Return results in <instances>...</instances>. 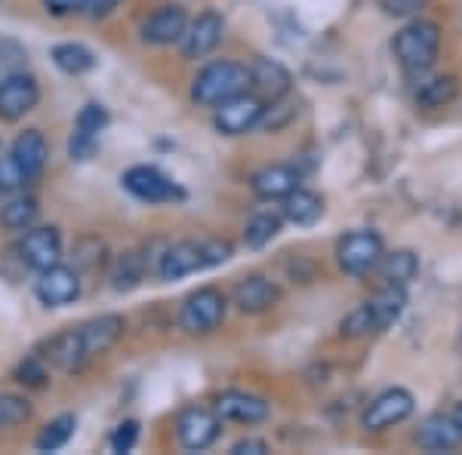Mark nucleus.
Listing matches in <instances>:
<instances>
[{
	"instance_id": "f704fd0d",
	"label": "nucleus",
	"mask_w": 462,
	"mask_h": 455,
	"mask_svg": "<svg viewBox=\"0 0 462 455\" xmlns=\"http://www.w3.org/2000/svg\"><path fill=\"white\" fill-rule=\"evenodd\" d=\"M28 68V53L16 41H0V80Z\"/></svg>"
},
{
	"instance_id": "aec40b11",
	"label": "nucleus",
	"mask_w": 462,
	"mask_h": 455,
	"mask_svg": "<svg viewBox=\"0 0 462 455\" xmlns=\"http://www.w3.org/2000/svg\"><path fill=\"white\" fill-rule=\"evenodd\" d=\"M10 154L28 173V178H37L50 160V145H47V139H43L41 130H25V132H19L16 141H13Z\"/></svg>"
},
{
	"instance_id": "2f4dec72",
	"label": "nucleus",
	"mask_w": 462,
	"mask_h": 455,
	"mask_svg": "<svg viewBox=\"0 0 462 455\" xmlns=\"http://www.w3.org/2000/svg\"><path fill=\"white\" fill-rule=\"evenodd\" d=\"M296 114H300V108H296V99H287V96H281V99H272V105L263 108V117H259V126H263L265 132H278L284 130L296 121Z\"/></svg>"
},
{
	"instance_id": "37998d69",
	"label": "nucleus",
	"mask_w": 462,
	"mask_h": 455,
	"mask_svg": "<svg viewBox=\"0 0 462 455\" xmlns=\"http://www.w3.org/2000/svg\"><path fill=\"white\" fill-rule=\"evenodd\" d=\"M84 4L87 0H43L47 13H53V16H71V13H80Z\"/></svg>"
},
{
	"instance_id": "9d476101",
	"label": "nucleus",
	"mask_w": 462,
	"mask_h": 455,
	"mask_svg": "<svg viewBox=\"0 0 462 455\" xmlns=\"http://www.w3.org/2000/svg\"><path fill=\"white\" fill-rule=\"evenodd\" d=\"M19 259L32 271H47L62 262V237L56 228H28L19 243Z\"/></svg>"
},
{
	"instance_id": "dca6fc26",
	"label": "nucleus",
	"mask_w": 462,
	"mask_h": 455,
	"mask_svg": "<svg viewBox=\"0 0 462 455\" xmlns=\"http://www.w3.org/2000/svg\"><path fill=\"white\" fill-rule=\"evenodd\" d=\"M74 330H78V339H80V345H84V354L93 360L96 354H106V350L124 335V317L102 314V317H93V320H87V323L74 326Z\"/></svg>"
},
{
	"instance_id": "a211bd4d",
	"label": "nucleus",
	"mask_w": 462,
	"mask_h": 455,
	"mask_svg": "<svg viewBox=\"0 0 462 455\" xmlns=\"http://www.w3.org/2000/svg\"><path fill=\"white\" fill-rule=\"evenodd\" d=\"M281 298V289L278 283H272L268 278H247L237 283L235 289V305L237 311H244V314H263V311L274 308Z\"/></svg>"
},
{
	"instance_id": "49530a36",
	"label": "nucleus",
	"mask_w": 462,
	"mask_h": 455,
	"mask_svg": "<svg viewBox=\"0 0 462 455\" xmlns=\"http://www.w3.org/2000/svg\"><path fill=\"white\" fill-rule=\"evenodd\" d=\"M453 422H457L459 424V431H462V403H457V406H453Z\"/></svg>"
},
{
	"instance_id": "a19ab883",
	"label": "nucleus",
	"mask_w": 462,
	"mask_h": 455,
	"mask_svg": "<svg viewBox=\"0 0 462 455\" xmlns=\"http://www.w3.org/2000/svg\"><path fill=\"white\" fill-rule=\"evenodd\" d=\"M96 145H99V139H89V136H80V132H71V139H69L71 160H89L96 154Z\"/></svg>"
},
{
	"instance_id": "7ed1b4c3",
	"label": "nucleus",
	"mask_w": 462,
	"mask_h": 455,
	"mask_svg": "<svg viewBox=\"0 0 462 455\" xmlns=\"http://www.w3.org/2000/svg\"><path fill=\"white\" fill-rule=\"evenodd\" d=\"M226 296L219 293L216 287H204L198 293H191L182 302V311H179V326H182L189 335H204L213 332L216 326L226 320Z\"/></svg>"
},
{
	"instance_id": "4c0bfd02",
	"label": "nucleus",
	"mask_w": 462,
	"mask_h": 455,
	"mask_svg": "<svg viewBox=\"0 0 462 455\" xmlns=\"http://www.w3.org/2000/svg\"><path fill=\"white\" fill-rule=\"evenodd\" d=\"M136 440H139V422H121L108 443L115 452H130L133 446H136Z\"/></svg>"
},
{
	"instance_id": "58836bf2",
	"label": "nucleus",
	"mask_w": 462,
	"mask_h": 455,
	"mask_svg": "<svg viewBox=\"0 0 462 455\" xmlns=\"http://www.w3.org/2000/svg\"><path fill=\"white\" fill-rule=\"evenodd\" d=\"M16 376H19L22 385H37V387H41L43 382H47V369H43V363L37 360V357H28V360L19 367Z\"/></svg>"
},
{
	"instance_id": "423d86ee",
	"label": "nucleus",
	"mask_w": 462,
	"mask_h": 455,
	"mask_svg": "<svg viewBox=\"0 0 462 455\" xmlns=\"http://www.w3.org/2000/svg\"><path fill=\"white\" fill-rule=\"evenodd\" d=\"M124 188L133 197L145 200V204H170V200H185V191L179 188L170 176H163L158 167H130L124 173Z\"/></svg>"
},
{
	"instance_id": "20e7f679",
	"label": "nucleus",
	"mask_w": 462,
	"mask_h": 455,
	"mask_svg": "<svg viewBox=\"0 0 462 455\" xmlns=\"http://www.w3.org/2000/svg\"><path fill=\"white\" fill-rule=\"evenodd\" d=\"M383 256H385V246L376 231H352V234L339 237V243H337V262L342 271L352 274V278L370 274Z\"/></svg>"
},
{
	"instance_id": "4be33fe9",
	"label": "nucleus",
	"mask_w": 462,
	"mask_h": 455,
	"mask_svg": "<svg viewBox=\"0 0 462 455\" xmlns=\"http://www.w3.org/2000/svg\"><path fill=\"white\" fill-rule=\"evenodd\" d=\"M43 357L62 372H80L89 363V357L84 354V345H80V339H78V330H65L53 335V339L47 341V354Z\"/></svg>"
},
{
	"instance_id": "0eeeda50",
	"label": "nucleus",
	"mask_w": 462,
	"mask_h": 455,
	"mask_svg": "<svg viewBox=\"0 0 462 455\" xmlns=\"http://www.w3.org/2000/svg\"><path fill=\"white\" fill-rule=\"evenodd\" d=\"M263 108H265L263 99L244 89V93L231 96L222 105H216V130H219L222 136H244V132L259 126Z\"/></svg>"
},
{
	"instance_id": "393cba45",
	"label": "nucleus",
	"mask_w": 462,
	"mask_h": 455,
	"mask_svg": "<svg viewBox=\"0 0 462 455\" xmlns=\"http://www.w3.org/2000/svg\"><path fill=\"white\" fill-rule=\"evenodd\" d=\"M379 274H383L385 283H394V287H407L410 280L420 274V259H416V252L410 250H394L389 256L379 259Z\"/></svg>"
},
{
	"instance_id": "4468645a",
	"label": "nucleus",
	"mask_w": 462,
	"mask_h": 455,
	"mask_svg": "<svg viewBox=\"0 0 462 455\" xmlns=\"http://www.w3.org/2000/svg\"><path fill=\"white\" fill-rule=\"evenodd\" d=\"M216 413H219L222 422H237V424H259L272 415V406L268 400L256 397V394L247 391H226L219 400H216Z\"/></svg>"
},
{
	"instance_id": "72a5a7b5",
	"label": "nucleus",
	"mask_w": 462,
	"mask_h": 455,
	"mask_svg": "<svg viewBox=\"0 0 462 455\" xmlns=\"http://www.w3.org/2000/svg\"><path fill=\"white\" fill-rule=\"evenodd\" d=\"M108 126V111L106 105H99V102H89V105L80 108L78 114V123H74V132H80V136H89V139H99V132Z\"/></svg>"
},
{
	"instance_id": "7c9ffc66",
	"label": "nucleus",
	"mask_w": 462,
	"mask_h": 455,
	"mask_svg": "<svg viewBox=\"0 0 462 455\" xmlns=\"http://www.w3.org/2000/svg\"><path fill=\"white\" fill-rule=\"evenodd\" d=\"M74 428H78V419L74 415H59V419H53L47 424V428L37 434V450L41 452H56V450H62L65 443L71 440L74 434Z\"/></svg>"
},
{
	"instance_id": "a878e982",
	"label": "nucleus",
	"mask_w": 462,
	"mask_h": 455,
	"mask_svg": "<svg viewBox=\"0 0 462 455\" xmlns=\"http://www.w3.org/2000/svg\"><path fill=\"white\" fill-rule=\"evenodd\" d=\"M50 59H53V65L59 71L71 74V77H80V74L96 68L93 50H87L84 43H59V47H53Z\"/></svg>"
},
{
	"instance_id": "79ce46f5",
	"label": "nucleus",
	"mask_w": 462,
	"mask_h": 455,
	"mask_svg": "<svg viewBox=\"0 0 462 455\" xmlns=\"http://www.w3.org/2000/svg\"><path fill=\"white\" fill-rule=\"evenodd\" d=\"M204 246H207V259H210V268L228 262L231 252H235V246H231L228 241H222V237H210V241H204Z\"/></svg>"
},
{
	"instance_id": "cd10ccee",
	"label": "nucleus",
	"mask_w": 462,
	"mask_h": 455,
	"mask_svg": "<svg viewBox=\"0 0 462 455\" xmlns=\"http://www.w3.org/2000/svg\"><path fill=\"white\" fill-rule=\"evenodd\" d=\"M145 271H148L145 256H139V252H124V256H117L115 268H111V287H115L117 293H126V289L143 283Z\"/></svg>"
},
{
	"instance_id": "c9c22d12",
	"label": "nucleus",
	"mask_w": 462,
	"mask_h": 455,
	"mask_svg": "<svg viewBox=\"0 0 462 455\" xmlns=\"http://www.w3.org/2000/svg\"><path fill=\"white\" fill-rule=\"evenodd\" d=\"M28 182H32V178H28L25 169L16 163V158L4 154V158H0V194H16L25 188Z\"/></svg>"
},
{
	"instance_id": "2eb2a0df",
	"label": "nucleus",
	"mask_w": 462,
	"mask_h": 455,
	"mask_svg": "<svg viewBox=\"0 0 462 455\" xmlns=\"http://www.w3.org/2000/svg\"><path fill=\"white\" fill-rule=\"evenodd\" d=\"M185 28H189L185 10L179 4H167L143 25V41L152 43V47H170V43L182 41Z\"/></svg>"
},
{
	"instance_id": "e433bc0d",
	"label": "nucleus",
	"mask_w": 462,
	"mask_h": 455,
	"mask_svg": "<svg viewBox=\"0 0 462 455\" xmlns=\"http://www.w3.org/2000/svg\"><path fill=\"white\" fill-rule=\"evenodd\" d=\"M339 330H342V335H348V339H361V335L379 332L376 330V320H374V314H370V308H367V302H364L361 308H355L352 314L342 320Z\"/></svg>"
},
{
	"instance_id": "c85d7f7f",
	"label": "nucleus",
	"mask_w": 462,
	"mask_h": 455,
	"mask_svg": "<svg viewBox=\"0 0 462 455\" xmlns=\"http://www.w3.org/2000/svg\"><path fill=\"white\" fill-rule=\"evenodd\" d=\"M37 200L34 197H13L10 204L0 206V225L6 231H22L25 234L28 228H34L37 222Z\"/></svg>"
},
{
	"instance_id": "5701e85b",
	"label": "nucleus",
	"mask_w": 462,
	"mask_h": 455,
	"mask_svg": "<svg viewBox=\"0 0 462 455\" xmlns=\"http://www.w3.org/2000/svg\"><path fill=\"white\" fill-rule=\"evenodd\" d=\"M367 308H370V314H374V320H376V330H379V332L389 330L392 323H398V317L404 314V308H407V293H404V287H394V283H385V287L379 289V293L367 302Z\"/></svg>"
},
{
	"instance_id": "c756f323",
	"label": "nucleus",
	"mask_w": 462,
	"mask_h": 455,
	"mask_svg": "<svg viewBox=\"0 0 462 455\" xmlns=\"http://www.w3.org/2000/svg\"><path fill=\"white\" fill-rule=\"evenodd\" d=\"M281 222H284V219H281L278 213H272V210L256 213L247 222V228H244V243H247L250 250H263V246H268L274 237H278Z\"/></svg>"
},
{
	"instance_id": "6e6552de",
	"label": "nucleus",
	"mask_w": 462,
	"mask_h": 455,
	"mask_svg": "<svg viewBox=\"0 0 462 455\" xmlns=\"http://www.w3.org/2000/svg\"><path fill=\"white\" fill-rule=\"evenodd\" d=\"M176 431H179V443L182 450L189 452H200L207 446L216 443L222 431V419L216 409H204V406H189L176 422Z\"/></svg>"
},
{
	"instance_id": "9b49d317",
	"label": "nucleus",
	"mask_w": 462,
	"mask_h": 455,
	"mask_svg": "<svg viewBox=\"0 0 462 455\" xmlns=\"http://www.w3.org/2000/svg\"><path fill=\"white\" fill-rule=\"evenodd\" d=\"M222 34H226V19L216 10H207L195 22H189L182 41H179V50H182L185 59H204L219 47Z\"/></svg>"
},
{
	"instance_id": "473e14b6",
	"label": "nucleus",
	"mask_w": 462,
	"mask_h": 455,
	"mask_svg": "<svg viewBox=\"0 0 462 455\" xmlns=\"http://www.w3.org/2000/svg\"><path fill=\"white\" fill-rule=\"evenodd\" d=\"M32 403L19 394H0V431L4 428H19L32 419Z\"/></svg>"
},
{
	"instance_id": "bb28decb",
	"label": "nucleus",
	"mask_w": 462,
	"mask_h": 455,
	"mask_svg": "<svg viewBox=\"0 0 462 455\" xmlns=\"http://www.w3.org/2000/svg\"><path fill=\"white\" fill-rule=\"evenodd\" d=\"M457 93H459L457 77L441 74V77H431L426 84H420V89H416V102H420L422 108H444L457 99Z\"/></svg>"
},
{
	"instance_id": "1a4fd4ad",
	"label": "nucleus",
	"mask_w": 462,
	"mask_h": 455,
	"mask_svg": "<svg viewBox=\"0 0 462 455\" xmlns=\"http://www.w3.org/2000/svg\"><path fill=\"white\" fill-rule=\"evenodd\" d=\"M204 268H210L204 241H179L163 250V256L158 262V274H161V280H182V278H189V274L204 271Z\"/></svg>"
},
{
	"instance_id": "f03ea898",
	"label": "nucleus",
	"mask_w": 462,
	"mask_h": 455,
	"mask_svg": "<svg viewBox=\"0 0 462 455\" xmlns=\"http://www.w3.org/2000/svg\"><path fill=\"white\" fill-rule=\"evenodd\" d=\"M247 86H250L247 65L222 59V62H210L204 71H198V77L191 80V99L204 108H216L226 99H231V96L244 93Z\"/></svg>"
},
{
	"instance_id": "6ab92c4d",
	"label": "nucleus",
	"mask_w": 462,
	"mask_h": 455,
	"mask_svg": "<svg viewBox=\"0 0 462 455\" xmlns=\"http://www.w3.org/2000/svg\"><path fill=\"white\" fill-rule=\"evenodd\" d=\"M250 188L263 200H281V197H287L290 191L300 188V173H296L293 167H284V163L263 167L250 178Z\"/></svg>"
},
{
	"instance_id": "b1692460",
	"label": "nucleus",
	"mask_w": 462,
	"mask_h": 455,
	"mask_svg": "<svg viewBox=\"0 0 462 455\" xmlns=\"http://www.w3.org/2000/svg\"><path fill=\"white\" fill-rule=\"evenodd\" d=\"M320 215H324V200H320L315 191L296 188L284 197V219L293 222V225L309 228V225H315V222H320Z\"/></svg>"
},
{
	"instance_id": "39448f33",
	"label": "nucleus",
	"mask_w": 462,
	"mask_h": 455,
	"mask_svg": "<svg viewBox=\"0 0 462 455\" xmlns=\"http://www.w3.org/2000/svg\"><path fill=\"white\" fill-rule=\"evenodd\" d=\"M413 394L407 391V387H389V391H383L379 397L370 400V406L364 409L361 415V424L364 431H389L394 424H401L404 419L413 415Z\"/></svg>"
},
{
	"instance_id": "f8f14e48",
	"label": "nucleus",
	"mask_w": 462,
	"mask_h": 455,
	"mask_svg": "<svg viewBox=\"0 0 462 455\" xmlns=\"http://www.w3.org/2000/svg\"><path fill=\"white\" fill-rule=\"evenodd\" d=\"M41 99V86L32 74H13L0 80V121H19Z\"/></svg>"
},
{
	"instance_id": "a18cd8bd",
	"label": "nucleus",
	"mask_w": 462,
	"mask_h": 455,
	"mask_svg": "<svg viewBox=\"0 0 462 455\" xmlns=\"http://www.w3.org/2000/svg\"><path fill=\"white\" fill-rule=\"evenodd\" d=\"M117 4H121V0H87L84 10H87L93 19H102V16H108V13L115 10Z\"/></svg>"
},
{
	"instance_id": "412c9836",
	"label": "nucleus",
	"mask_w": 462,
	"mask_h": 455,
	"mask_svg": "<svg viewBox=\"0 0 462 455\" xmlns=\"http://www.w3.org/2000/svg\"><path fill=\"white\" fill-rule=\"evenodd\" d=\"M290 84H293L290 71L281 62H274V59H256V62L250 65V86L256 89L259 96H265V99H281V96H287Z\"/></svg>"
},
{
	"instance_id": "c03bdc74",
	"label": "nucleus",
	"mask_w": 462,
	"mask_h": 455,
	"mask_svg": "<svg viewBox=\"0 0 462 455\" xmlns=\"http://www.w3.org/2000/svg\"><path fill=\"white\" fill-rule=\"evenodd\" d=\"M263 452H268V443L259 437H244L231 446V455H263Z\"/></svg>"
},
{
	"instance_id": "f257e3e1",
	"label": "nucleus",
	"mask_w": 462,
	"mask_h": 455,
	"mask_svg": "<svg viewBox=\"0 0 462 455\" xmlns=\"http://www.w3.org/2000/svg\"><path fill=\"white\" fill-rule=\"evenodd\" d=\"M392 50L404 71L410 74L429 71L431 65H435L438 53H441V28H438V22H429V19L410 22V25H404L394 34Z\"/></svg>"
},
{
	"instance_id": "ea45409f",
	"label": "nucleus",
	"mask_w": 462,
	"mask_h": 455,
	"mask_svg": "<svg viewBox=\"0 0 462 455\" xmlns=\"http://www.w3.org/2000/svg\"><path fill=\"white\" fill-rule=\"evenodd\" d=\"M379 6H383L389 16L404 19V16H416V13L426 6V0H379Z\"/></svg>"
},
{
	"instance_id": "ddd939ff",
	"label": "nucleus",
	"mask_w": 462,
	"mask_h": 455,
	"mask_svg": "<svg viewBox=\"0 0 462 455\" xmlns=\"http://www.w3.org/2000/svg\"><path fill=\"white\" fill-rule=\"evenodd\" d=\"M34 289L47 308H62V305H71L80 296V274L69 265H53L41 271V280H37Z\"/></svg>"
},
{
	"instance_id": "f3484780",
	"label": "nucleus",
	"mask_w": 462,
	"mask_h": 455,
	"mask_svg": "<svg viewBox=\"0 0 462 455\" xmlns=\"http://www.w3.org/2000/svg\"><path fill=\"white\" fill-rule=\"evenodd\" d=\"M413 440H416V446L426 452H450L462 446V431H459V424L453 422V415L438 413V415H429V419L420 424Z\"/></svg>"
}]
</instances>
